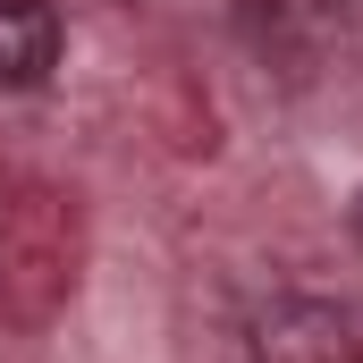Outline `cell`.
<instances>
[{
    "instance_id": "cell-1",
    "label": "cell",
    "mask_w": 363,
    "mask_h": 363,
    "mask_svg": "<svg viewBox=\"0 0 363 363\" xmlns=\"http://www.w3.org/2000/svg\"><path fill=\"white\" fill-rule=\"evenodd\" d=\"M51 68H60V9L0 0V93H34Z\"/></svg>"
},
{
    "instance_id": "cell-2",
    "label": "cell",
    "mask_w": 363,
    "mask_h": 363,
    "mask_svg": "<svg viewBox=\"0 0 363 363\" xmlns=\"http://www.w3.org/2000/svg\"><path fill=\"white\" fill-rule=\"evenodd\" d=\"M321 26L347 34V43H363V0H321Z\"/></svg>"
},
{
    "instance_id": "cell-3",
    "label": "cell",
    "mask_w": 363,
    "mask_h": 363,
    "mask_svg": "<svg viewBox=\"0 0 363 363\" xmlns=\"http://www.w3.org/2000/svg\"><path fill=\"white\" fill-rule=\"evenodd\" d=\"M347 228H355V245H363V194H355V211H347Z\"/></svg>"
}]
</instances>
